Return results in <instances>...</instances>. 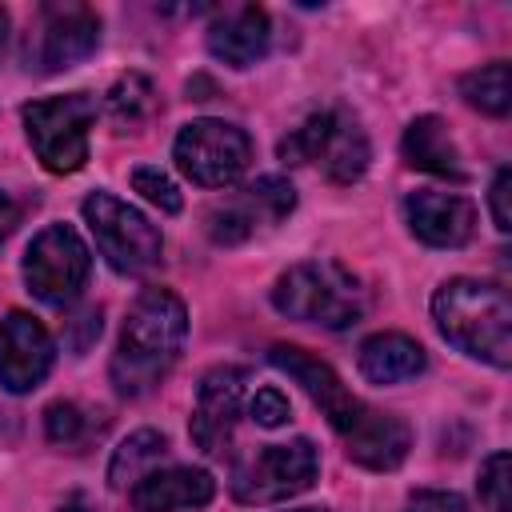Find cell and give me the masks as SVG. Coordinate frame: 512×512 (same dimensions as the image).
Segmentation results:
<instances>
[{"label":"cell","mask_w":512,"mask_h":512,"mask_svg":"<svg viewBox=\"0 0 512 512\" xmlns=\"http://www.w3.org/2000/svg\"><path fill=\"white\" fill-rule=\"evenodd\" d=\"M268 360L308 392V400L328 416V424L344 440V452L356 464H364L372 472H388L408 456V444H412L408 424L400 416L380 412V408L364 404L360 396H352L344 388V380L332 372V364L316 360L312 352H304L296 344H272Z\"/></svg>","instance_id":"6da1fadb"},{"label":"cell","mask_w":512,"mask_h":512,"mask_svg":"<svg viewBox=\"0 0 512 512\" xmlns=\"http://www.w3.org/2000/svg\"><path fill=\"white\" fill-rule=\"evenodd\" d=\"M188 336V312L184 300L168 288H144L124 320L120 344L112 352V384L120 396H144L152 392L172 364L180 360Z\"/></svg>","instance_id":"7a4b0ae2"},{"label":"cell","mask_w":512,"mask_h":512,"mask_svg":"<svg viewBox=\"0 0 512 512\" xmlns=\"http://www.w3.org/2000/svg\"><path fill=\"white\" fill-rule=\"evenodd\" d=\"M432 320L448 344L460 352L508 368L512 364V300L500 284L456 276L436 288L432 296Z\"/></svg>","instance_id":"3957f363"},{"label":"cell","mask_w":512,"mask_h":512,"mask_svg":"<svg viewBox=\"0 0 512 512\" xmlns=\"http://www.w3.org/2000/svg\"><path fill=\"white\" fill-rule=\"evenodd\" d=\"M272 308L288 320H308L320 328H348L364 312V296L352 272L332 260H304L280 272L272 284Z\"/></svg>","instance_id":"277c9868"},{"label":"cell","mask_w":512,"mask_h":512,"mask_svg":"<svg viewBox=\"0 0 512 512\" xmlns=\"http://www.w3.org/2000/svg\"><path fill=\"white\" fill-rule=\"evenodd\" d=\"M280 160L284 164H316L332 184H352L364 176L372 148L360 128V120L344 108H324L312 112L300 128H292L280 140Z\"/></svg>","instance_id":"5b68a950"},{"label":"cell","mask_w":512,"mask_h":512,"mask_svg":"<svg viewBox=\"0 0 512 512\" xmlns=\"http://www.w3.org/2000/svg\"><path fill=\"white\" fill-rule=\"evenodd\" d=\"M24 132L36 160L48 172H76L88 160V132L96 124V100L88 92L44 96L24 104Z\"/></svg>","instance_id":"8992f818"},{"label":"cell","mask_w":512,"mask_h":512,"mask_svg":"<svg viewBox=\"0 0 512 512\" xmlns=\"http://www.w3.org/2000/svg\"><path fill=\"white\" fill-rule=\"evenodd\" d=\"M320 476L316 444L296 436L288 444H268L232 464V496L240 504H280L308 492Z\"/></svg>","instance_id":"52a82bcc"},{"label":"cell","mask_w":512,"mask_h":512,"mask_svg":"<svg viewBox=\"0 0 512 512\" xmlns=\"http://www.w3.org/2000/svg\"><path fill=\"white\" fill-rule=\"evenodd\" d=\"M80 212H84V220H88V228L96 236L100 256L116 272L136 276V272H144V268H152L160 260L164 240H160L156 224L144 212H136L132 204H124L120 196H112V192L100 188V192H92L80 204Z\"/></svg>","instance_id":"ba28073f"},{"label":"cell","mask_w":512,"mask_h":512,"mask_svg":"<svg viewBox=\"0 0 512 512\" xmlns=\"http://www.w3.org/2000/svg\"><path fill=\"white\" fill-rule=\"evenodd\" d=\"M176 168L200 188H228L248 172L252 140L228 120H192L172 144Z\"/></svg>","instance_id":"9c48e42d"},{"label":"cell","mask_w":512,"mask_h":512,"mask_svg":"<svg viewBox=\"0 0 512 512\" xmlns=\"http://www.w3.org/2000/svg\"><path fill=\"white\" fill-rule=\"evenodd\" d=\"M92 272V256L88 244L80 240L76 228L68 224H48L32 236L28 252H24V284L36 300L64 308L80 296L84 280Z\"/></svg>","instance_id":"30bf717a"},{"label":"cell","mask_w":512,"mask_h":512,"mask_svg":"<svg viewBox=\"0 0 512 512\" xmlns=\"http://www.w3.org/2000/svg\"><path fill=\"white\" fill-rule=\"evenodd\" d=\"M296 208V188L284 176H260L248 188L216 200L208 208V236L216 244H240L260 228L280 224Z\"/></svg>","instance_id":"8fae6325"},{"label":"cell","mask_w":512,"mask_h":512,"mask_svg":"<svg viewBox=\"0 0 512 512\" xmlns=\"http://www.w3.org/2000/svg\"><path fill=\"white\" fill-rule=\"evenodd\" d=\"M100 44V16L88 4H44L36 12L32 64L40 72H60L88 60Z\"/></svg>","instance_id":"7c38bea8"},{"label":"cell","mask_w":512,"mask_h":512,"mask_svg":"<svg viewBox=\"0 0 512 512\" xmlns=\"http://www.w3.org/2000/svg\"><path fill=\"white\" fill-rule=\"evenodd\" d=\"M244 368H212L200 388H196V408H192V440L204 456H224L228 452V440H232V428H236V416H240V400H244Z\"/></svg>","instance_id":"4fadbf2b"},{"label":"cell","mask_w":512,"mask_h":512,"mask_svg":"<svg viewBox=\"0 0 512 512\" xmlns=\"http://www.w3.org/2000/svg\"><path fill=\"white\" fill-rule=\"evenodd\" d=\"M56 360L48 328L28 312H8L0 320V388L32 392Z\"/></svg>","instance_id":"5bb4252c"},{"label":"cell","mask_w":512,"mask_h":512,"mask_svg":"<svg viewBox=\"0 0 512 512\" xmlns=\"http://www.w3.org/2000/svg\"><path fill=\"white\" fill-rule=\"evenodd\" d=\"M404 220H408L412 236L424 240L428 248H460L476 232L472 200H464L456 192H436V188L412 192L404 200Z\"/></svg>","instance_id":"9a60e30c"},{"label":"cell","mask_w":512,"mask_h":512,"mask_svg":"<svg viewBox=\"0 0 512 512\" xmlns=\"http://www.w3.org/2000/svg\"><path fill=\"white\" fill-rule=\"evenodd\" d=\"M216 492V480L204 468H152L148 476H140L128 496H132V512H180V508H204Z\"/></svg>","instance_id":"2e32d148"},{"label":"cell","mask_w":512,"mask_h":512,"mask_svg":"<svg viewBox=\"0 0 512 512\" xmlns=\"http://www.w3.org/2000/svg\"><path fill=\"white\" fill-rule=\"evenodd\" d=\"M272 28H268V12L256 4H240L228 8L224 16H216L208 24V52L216 60H224L228 68H248L268 52Z\"/></svg>","instance_id":"e0dca14e"},{"label":"cell","mask_w":512,"mask_h":512,"mask_svg":"<svg viewBox=\"0 0 512 512\" xmlns=\"http://www.w3.org/2000/svg\"><path fill=\"white\" fill-rule=\"evenodd\" d=\"M404 160L420 172H432V176H444V180H464V160H460V148L448 132V124L440 116H416L408 128H404Z\"/></svg>","instance_id":"ac0fdd59"},{"label":"cell","mask_w":512,"mask_h":512,"mask_svg":"<svg viewBox=\"0 0 512 512\" xmlns=\"http://www.w3.org/2000/svg\"><path fill=\"white\" fill-rule=\"evenodd\" d=\"M356 364H360V376L372 380V384H400V380L420 376L424 364H428V356L404 332H376V336H368L360 344Z\"/></svg>","instance_id":"d6986e66"},{"label":"cell","mask_w":512,"mask_h":512,"mask_svg":"<svg viewBox=\"0 0 512 512\" xmlns=\"http://www.w3.org/2000/svg\"><path fill=\"white\" fill-rule=\"evenodd\" d=\"M104 108H108V120H112L120 132H136V128H144V124L156 116L160 96H156V88H152L148 76H140V72H124V76L108 88Z\"/></svg>","instance_id":"ffe728a7"},{"label":"cell","mask_w":512,"mask_h":512,"mask_svg":"<svg viewBox=\"0 0 512 512\" xmlns=\"http://www.w3.org/2000/svg\"><path fill=\"white\" fill-rule=\"evenodd\" d=\"M164 452H168V440H164L160 432H152V428L132 432V436L112 452L108 484H112V488H132L140 476H148V472L160 464Z\"/></svg>","instance_id":"44dd1931"},{"label":"cell","mask_w":512,"mask_h":512,"mask_svg":"<svg viewBox=\"0 0 512 512\" xmlns=\"http://www.w3.org/2000/svg\"><path fill=\"white\" fill-rule=\"evenodd\" d=\"M460 96L488 112V116H504L508 104H512V80H508V60H492L476 72H464L460 76Z\"/></svg>","instance_id":"7402d4cb"},{"label":"cell","mask_w":512,"mask_h":512,"mask_svg":"<svg viewBox=\"0 0 512 512\" xmlns=\"http://www.w3.org/2000/svg\"><path fill=\"white\" fill-rule=\"evenodd\" d=\"M100 428H104V420L92 416V412H84V408L72 404V400H56V404L44 408V432H48V440L60 444V448L80 452L92 436H100Z\"/></svg>","instance_id":"603a6c76"},{"label":"cell","mask_w":512,"mask_h":512,"mask_svg":"<svg viewBox=\"0 0 512 512\" xmlns=\"http://www.w3.org/2000/svg\"><path fill=\"white\" fill-rule=\"evenodd\" d=\"M508 488H512V456L492 452L480 464V504H484V512H512Z\"/></svg>","instance_id":"cb8c5ba5"},{"label":"cell","mask_w":512,"mask_h":512,"mask_svg":"<svg viewBox=\"0 0 512 512\" xmlns=\"http://www.w3.org/2000/svg\"><path fill=\"white\" fill-rule=\"evenodd\" d=\"M132 188H136L148 204H156L160 212H180V204H184V200H180V188H176L160 168H148V164L132 172Z\"/></svg>","instance_id":"d4e9b609"},{"label":"cell","mask_w":512,"mask_h":512,"mask_svg":"<svg viewBox=\"0 0 512 512\" xmlns=\"http://www.w3.org/2000/svg\"><path fill=\"white\" fill-rule=\"evenodd\" d=\"M248 412H252V420H256L260 428H280V424H288V416H292L288 396H284L280 388H260V392L252 396Z\"/></svg>","instance_id":"484cf974"},{"label":"cell","mask_w":512,"mask_h":512,"mask_svg":"<svg viewBox=\"0 0 512 512\" xmlns=\"http://www.w3.org/2000/svg\"><path fill=\"white\" fill-rule=\"evenodd\" d=\"M404 512H468V504H464V496H456V492L420 488V492H412V500H408Z\"/></svg>","instance_id":"4316f807"},{"label":"cell","mask_w":512,"mask_h":512,"mask_svg":"<svg viewBox=\"0 0 512 512\" xmlns=\"http://www.w3.org/2000/svg\"><path fill=\"white\" fill-rule=\"evenodd\" d=\"M508 196H512V172H508V168H500V172H496V180H492V192H488V200H492V220H496V228H500V232H508V228H512Z\"/></svg>","instance_id":"83f0119b"},{"label":"cell","mask_w":512,"mask_h":512,"mask_svg":"<svg viewBox=\"0 0 512 512\" xmlns=\"http://www.w3.org/2000/svg\"><path fill=\"white\" fill-rule=\"evenodd\" d=\"M20 224V204L12 200V192L0 188V244L12 236V228Z\"/></svg>","instance_id":"f1b7e54d"},{"label":"cell","mask_w":512,"mask_h":512,"mask_svg":"<svg viewBox=\"0 0 512 512\" xmlns=\"http://www.w3.org/2000/svg\"><path fill=\"white\" fill-rule=\"evenodd\" d=\"M60 512H92V508H88V504H84L80 496H72V500H68V504L60 508Z\"/></svg>","instance_id":"f546056e"},{"label":"cell","mask_w":512,"mask_h":512,"mask_svg":"<svg viewBox=\"0 0 512 512\" xmlns=\"http://www.w3.org/2000/svg\"><path fill=\"white\" fill-rule=\"evenodd\" d=\"M4 44H8V12L0 8V56H4Z\"/></svg>","instance_id":"4dcf8cb0"},{"label":"cell","mask_w":512,"mask_h":512,"mask_svg":"<svg viewBox=\"0 0 512 512\" xmlns=\"http://www.w3.org/2000/svg\"><path fill=\"white\" fill-rule=\"evenodd\" d=\"M292 512H328V508H292Z\"/></svg>","instance_id":"1f68e13d"}]
</instances>
